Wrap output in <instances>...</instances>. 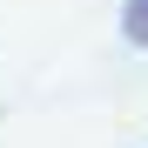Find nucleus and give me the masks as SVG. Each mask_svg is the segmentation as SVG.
Returning <instances> with one entry per match:
<instances>
[{"mask_svg":"<svg viewBox=\"0 0 148 148\" xmlns=\"http://www.w3.org/2000/svg\"><path fill=\"white\" fill-rule=\"evenodd\" d=\"M121 34L135 47H148V0H128V7H121Z\"/></svg>","mask_w":148,"mask_h":148,"instance_id":"obj_1","label":"nucleus"}]
</instances>
